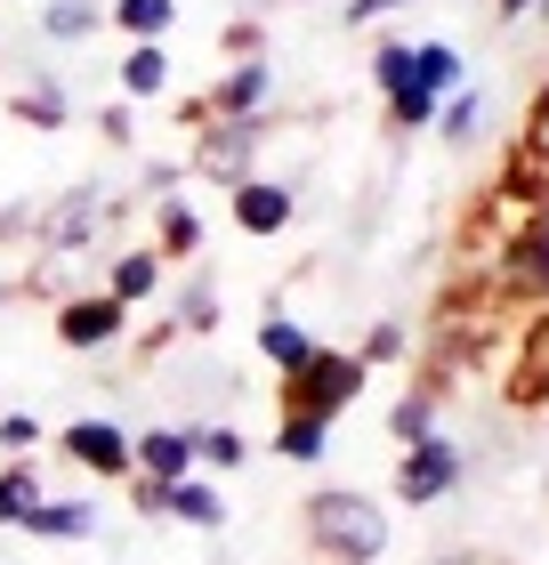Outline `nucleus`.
I'll return each instance as SVG.
<instances>
[{"label":"nucleus","mask_w":549,"mask_h":565,"mask_svg":"<svg viewBox=\"0 0 549 565\" xmlns=\"http://www.w3.org/2000/svg\"><path fill=\"white\" fill-rule=\"evenodd\" d=\"M307 542L339 565H372L388 557V509L372 493H316L307 501Z\"/></svg>","instance_id":"nucleus-1"},{"label":"nucleus","mask_w":549,"mask_h":565,"mask_svg":"<svg viewBox=\"0 0 549 565\" xmlns=\"http://www.w3.org/2000/svg\"><path fill=\"white\" fill-rule=\"evenodd\" d=\"M363 380H372V364H363L356 348H316L292 380H283V413H324V420H339L363 396Z\"/></svg>","instance_id":"nucleus-2"},{"label":"nucleus","mask_w":549,"mask_h":565,"mask_svg":"<svg viewBox=\"0 0 549 565\" xmlns=\"http://www.w3.org/2000/svg\"><path fill=\"white\" fill-rule=\"evenodd\" d=\"M275 121L251 114V121H202V146H194V178H211V186H243L258 146H267Z\"/></svg>","instance_id":"nucleus-3"},{"label":"nucleus","mask_w":549,"mask_h":565,"mask_svg":"<svg viewBox=\"0 0 549 565\" xmlns=\"http://www.w3.org/2000/svg\"><path fill=\"white\" fill-rule=\"evenodd\" d=\"M461 477H468V460H461V445H453V436H421V445H404V460H397V493H404L412 509L444 501Z\"/></svg>","instance_id":"nucleus-4"},{"label":"nucleus","mask_w":549,"mask_h":565,"mask_svg":"<svg viewBox=\"0 0 549 565\" xmlns=\"http://www.w3.org/2000/svg\"><path fill=\"white\" fill-rule=\"evenodd\" d=\"M57 445H65L73 469H89V477H138V445H129L122 420H73Z\"/></svg>","instance_id":"nucleus-5"},{"label":"nucleus","mask_w":549,"mask_h":565,"mask_svg":"<svg viewBox=\"0 0 549 565\" xmlns=\"http://www.w3.org/2000/svg\"><path fill=\"white\" fill-rule=\"evenodd\" d=\"M267 97H275V65L267 57H234V73L202 97V121H251V114H267Z\"/></svg>","instance_id":"nucleus-6"},{"label":"nucleus","mask_w":549,"mask_h":565,"mask_svg":"<svg viewBox=\"0 0 549 565\" xmlns=\"http://www.w3.org/2000/svg\"><path fill=\"white\" fill-rule=\"evenodd\" d=\"M493 299H549V226L502 243V267H493Z\"/></svg>","instance_id":"nucleus-7"},{"label":"nucleus","mask_w":549,"mask_h":565,"mask_svg":"<svg viewBox=\"0 0 549 565\" xmlns=\"http://www.w3.org/2000/svg\"><path fill=\"white\" fill-rule=\"evenodd\" d=\"M226 211H234L243 235H283L292 211H299V194L283 186V178H243V186H226Z\"/></svg>","instance_id":"nucleus-8"},{"label":"nucleus","mask_w":549,"mask_h":565,"mask_svg":"<svg viewBox=\"0 0 549 565\" xmlns=\"http://www.w3.org/2000/svg\"><path fill=\"white\" fill-rule=\"evenodd\" d=\"M97 218H106V194H97V186H73V194L49 202L33 226H41V243H49V250H89Z\"/></svg>","instance_id":"nucleus-9"},{"label":"nucleus","mask_w":549,"mask_h":565,"mask_svg":"<svg viewBox=\"0 0 549 565\" xmlns=\"http://www.w3.org/2000/svg\"><path fill=\"white\" fill-rule=\"evenodd\" d=\"M122 323H129V307L114 299V291H97V299H57V340L65 348H106V340H122Z\"/></svg>","instance_id":"nucleus-10"},{"label":"nucleus","mask_w":549,"mask_h":565,"mask_svg":"<svg viewBox=\"0 0 549 565\" xmlns=\"http://www.w3.org/2000/svg\"><path fill=\"white\" fill-rule=\"evenodd\" d=\"M509 404H549V299L517 331V364H509Z\"/></svg>","instance_id":"nucleus-11"},{"label":"nucleus","mask_w":549,"mask_h":565,"mask_svg":"<svg viewBox=\"0 0 549 565\" xmlns=\"http://www.w3.org/2000/svg\"><path fill=\"white\" fill-rule=\"evenodd\" d=\"M129 445H138L146 477H162V484L194 477V428H146V436H129Z\"/></svg>","instance_id":"nucleus-12"},{"label":"nucleus","mask_w":549,"mask_h":565,"mask_svg":"<svg viewBox=\"0 0 549 565\" xmlns=\"http://www.w3.org/2000/svg\"><path fill=\"white\" fill-rule=\"evenodd\" d=\"M17 533H33V542H89V533H97V509H89V501H41Z\"/></svg>","instance_id":"nucleus-13"},{"label":"nucleus","mask_w":549,"mask_h":565,"mask_svg":"<svg viewBox=\"0 0 549 565\" xmlns=\"http://www.w3.org/2000/svg\"><path fill=\"white\" fill-rule=\"evenodd\" d=\"M275 452H283V460H299V469H316V460L331 452V420H324V413H283Z\"/></svg>","instance_id":"nucleus-14"},{"label":"nucleus","mask_w":549,"mask_h":565,"mask_svg":"<svg viewBox=\"0 0 549 565\" xmlns=\"http://www.w3.org/2000/svg\"><path fill=\"white\" fill-rule=\"evenodd\" d=\"M258 355L275 364V380H292V372L307 364V355H316V340H307V331H299L292 316H267V323H258Z\"/></svg>","instance_id":"nucleus-15"},{"label":"nucleus","mask_w":549,"mask_h":565,"mask_svg":"<svg viewBox=\"0 0 549 565\" xmlns=\"http://www.w3.org/2000/svg\"><path fill=\"white\" fill-rule=\"evenodd\" d=\"M106 291H114L122 307L154 299V291H162V250H122V259H114V275H106Z\"/></svg>","instance_id":"nucleus-16"},{"label":"nucleus","mask_w":549,"mask_h":565,"mask_svg":"<svg viewBox=\"0 0 549 565\" xmlns=\"http://www.w3.org/2000/svg\"><path fill=\"white\" fill-rule=\"evenodd\" d=\"M170 518L194 525V533H219V525H226V501H219L202 477H178V484H170Z\"/></svg>","instance_id":"nucleus-17"},{"label":"nucleus","mask_w":549,"mask_h":565,"mask_svg":"<svg viewBox=\"0 0 549 565\" xmlns=\"http://www.w3.org/2000/svg\"><path fill=\"white\" fill-rule=\"evenodd\" d=\"M162 82H170V49H162V41H129L122 89H129V97H162Z\"/></svg>","instance_id":"nucleus-18"},{"label":"nucleus","mask_w":549,"mask_h":565,"mask_svg":"<svg viewBox=\"0 0 549 565\" xmlns=\"http://www.w3.org/2000/svg\"><path fill=\"white\" fill-rule=\"evenodd\" d=\"M154 250H162V259H194V250H202V218L178 194L162 202V218H154Z\"/></svg>","instance_id":"nucleus-19"},{"label":"nucleus","mask_w":549,"mask_h":565,"mask_svg":"<svg viewBox=\"0 0 549 565\" xmlns=\"http://www.w3.org/2000/svg\"><path fill=\"white\" fill-rule=\"evenodd\" d=\"M388 436H397V452L404 445H421V436H436V388L421 380L412 396H397V413H388Z\"/></svg>","instance_id":"nucleus-20"},{"label":"nucleus","mask_w":549,"mask_h":565,"mask_svg":"<svg viewBox=\"0 0 549 565\" xmlns=\"http://www.w3.org/2000/svg\"><path fill=\"white\" fill-rule=\"evenodd\" d=\"M41 509V477L24 469V452H9V469H0V525H24Z\"/></svg>","instance_id":"nucleus-21"},{"label":"nucleus","mask_w":549,"mask_h":565,"mask_svg":"<svg viewBox=\"0 0 549 565\" xmlns=\"http://www.w3.org/2000/svg\"><path fill=\"white\" fill-rule=\"evenodd\" d=\"M412 82H429L436 97L468 89V73H461V49H444V41H421V49H412Z\"/></svg>","instance_id":"nucleus-22"},{"label":"nucleus","mask_w":549,"mask_h":565,"mask_svg":"<svg viewBox=\"0 0 549 565\" xmlns=\"http://www.w3.org/2000/svg\"><path fill=\"white\" fill-rule=\"evenodd\" d=\"M114 24L129 41H162L170 24H178V0H114Z\"/></svg>","instance_id":"nucleus-23"},{"label":"nucleus","mask_w":549,"mask_h":565,"mask_svg":"<svg viewBox=\"0 0 549 565\" xmlns=\"http://www.w3.org/2000/svg\"><path fill=\"white\" fill-rule=\"evenodd\" d=\"M436 114H444V97H436L429 82H404V89H388V121H397V130H429Z\"/></svg>","instance_id":"nucleus-24"},{"label":"nucleus","mask_w":549,"mask_h":565,"mask_svg":"<svg viewBox=\"0 0 549 565\" xmlns=\"http://www.w3.org/2000/svg\"><path fill=\"white\" fill-rule=\"evenodd\" d=\"M49 41H89L97 24H106V9H97V0H49Z\"/></svg>","instance_id":"nucleus-25"},{"label":"nucleus","mask_w":549,"mask_h":565,"mask_svg":"<svg viewBox=\"0 0 549 565\" xmlns=\"http://www.w3.org/2000/svg\"><path fill=\"white\" fill-rule=\"evenodd\" d=\"M436 130H444V146H468L485 130V97L477 89H453V97H444V114H436Z\"/></svg>","instance_id":"nucleus-26"},{"label":"nucleus","mask_w":549,"mask_h":565,"mask_svg":"<svg viewBox=\"0 0 549 565\" xmlns=\"http://www.w3.org/2000/svg\"><path fill=\"white\" fill-rule=\"evenodd\" d=\"M517 153H526V162H541V170H549V82L534 89L526 121H517Z\"/></svg>","instance_id":"nucleus-27"},{"label":"nucleus","mask_w":549,"mask_h":565,"mask_svg":"<svg viewBox=\"0 0 549 565\" xmlns=\"http://www.w3.org/2000/svg\"><path fill=\"white\" fill-rule=\"evenodd\" d=\"M17 121H33V130H65V121H73V106H65V97L49 89V82H33V89L17 97Z\"/></svg>","instance_id":"nucleus-28"},{"label":"nucleus","mask_w":549,"mask_h":565,"mask_svg":"<svg viewBox=\"0 0 549 565\" xmlns=\"http://www.w3.org/2000/svg\"><path fill=\"white\" fill-rule=\"evenodd\" d=\"M372 82H380V97L412 82V41H372Z\"/></svg>","instance_id":"nucleus-29"},{"label":"nucleus","mask_w":549,"mask_h":565,"mask_svg":"<svg viewBox=\"0 0 549 565\" xmlns=\"http://www.w3.org/2000/svg\"><path fill=\"white\" fill-rule=\"evenodd\" d=\"M243 436H234V428H194V460H211V469H243Z\"/></svg>","instance_id":"nucleus-30"},{"label":"nucleus","mask_w":549,"mask_h":565,"mask_svg":"<svg viewBox=\"0 0 549 565\" xmlns=\"http://www.w3.org/2000/svg\"><path fill=\"white\" fill-rule=\"evenodd\" d=\"M178 323H187V331H219V299H211V282H194V291L178 299Z\"/></svg>","instance_id":"nucleus-31"},{"label":"nucleus","mask_w":549,"mask_h":565,"mask_svg":"<svg viewBox=\"0 0 549 565\" xmlns=\"http://www.w3.org/2000/svg\"><path fill=\"white\" fill-rule=\"evenodd\" d=\"M41 436H49V428H41L33 413H0V452H33Z\"/></svg>","instance_id":"nucleus-32"},{"label":"nucleus","mask_w":549,"mask_h":565,"mask_svg":"<svg viewBox=\"0 0 549 565\" xmlns=\"http://www.w3.org/2000/svg\"><path fill=\"white\" fill-rule=\"evenodd\" d=\"M129 509H138V518H170V484L138 469V493H129Z\"/></svg>","instance_id":"nucleus-33"},{"label":"nucleus","mask_w":549,"mask_h":565,"mask_svg":"<svg viewBox=\"0 0 549 565\" xmlns=\"http://www.w3.org/2000/svg\"><path fill=\"white\" fill-rule=\"evenodd\" d=\"M363 364H388V355H404V323H372V340L356 348Z\"/></svg>","instance_id":"nucleus-34"},{"label":"nucleus","mask_w":549,"mask_h":565,"mask_svg":"<svg viewBox=\"0 0 549 565\" xmlns=\"http://www.w3.org/2000/svg\"><path fill=\"white\" fill-rule=\"evenodd\" d=\"M187 178H194V162H154V170H146V194H162V202H170L178 186H187Z\"/></svg>","instance_id":"nucleus-35"},{"label":"nucleus","mask_w":549,"mask_h":565,"mask_svg":"<svg viewBox=\"0 0 549 565\" xmlns=\"http://www.w3.org/2000/svg\"><path fill=\"white\" fill-rule=\"evenodd\" d=\"M258 49H267V33H258L251 17H243V24H226V57H258Z\"/></svg>","instance_id":"nucleus-36"},{"label":"nucleus","mask_w":549,"mask_h":565,"mask_svg":"<svg viewBox=\"0 0 549 565\" xmlns=\"http://www.w3.org/2000/svg\"><path fill=\"white\" fill-rule=\"evenodd\" d=\"M412 9V0H348V24H380V17H397Z\"/></svg>","instance_id":"nucleus-37"},{"label":"nucleus","mask_w":549,"mask_h":565,"mask_svg":"<svg viewBox=\"0 0 549 565\" xmlns=\"http://www.w3.org/2000/svg\"><path fill=\"white\" fill-rule=\"evenodd\" d=\"M97 130H106L114 146H129V138H138V121H129V106H106V114H97Z\"/></svg>","instance_id":"nucleus-38"},{"label":"nucleus","mask_w":549,"mask_h":565,"mask_svg":"<svg viewBox=\"0 0 549 565\" xmlns=\"http://www.w3.org/2000/svg\"><path fill=\"white\" fill-rule=\"evenodd\" d=\"M17 226H33V211H0V243H17Z\"/></svg>","instance_id":"nucleus-39"},{"label":"nucleus","mask_w":549,"mask_h":565,"mask_svg":"<svg viewBox=\"0 0 549 565\" xmlns=\"http://www.w3.org/2000/svg\"><path fill=\"white\" fill-rule=\"evenodd\" d=\"M493 9H502V17H526V9H534V0H493Z\"/></svg>","instance_id":"nucleus-40"},{"label":"nucleus","mask_w":549,"mask_h":565,"mask_svg":"<svg viewBox=\"0 0 549 565\" xmlns=\"http://www.w3.org/2000/svg\"><path fill=\"white\" fill-rule=\"evenodd\" d=\"M534 17H549V0H534Z\"/></svg>","instance_id":"nucleus-41"},{"label":"nucleus","mask_w":549,"mask_h":565,"mask_svg":"<svg viewBox=\"0 0 549 565\" xmlns=\"http://www.w3.org/2000/svg\"><path fill=\"white\" fill-rule=\"evenodd\" d=\"M0 299H9V282H0Z\"/></svg>","instance_id":"nucleus-42"}]
</instances>
